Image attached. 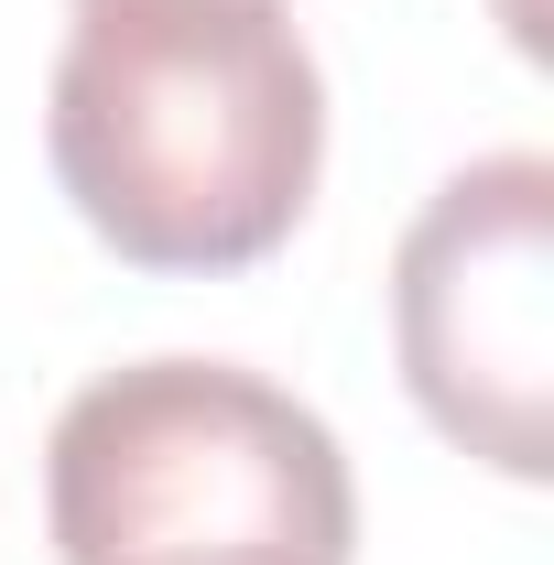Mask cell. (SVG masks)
I'll use <instances>...</instances> for the list:
<instances>
[{
    "label": "cell",
    "mask_w": 554,
    "mask_h": 565,
    "mask_svg": "<svg viewBox=\"0 0 554 565\" xmlns=\"http://www.w3.org/2000/svg\"><path fill=\"white\" fill-rule=\"evenodd\" d=\"M44 152L131 273H251L316 207L327 76L283 0H76Z\"/></svg>",
    "instance_id": "cell-1"
},
{
    "label": "cell",
    "mask_w": 554,
    "mask_h": 565,
    "mask_svg": "<svg viewBox=\"0 0 554 565\" xmlns=\"http://www.w3.org/2000/svg\"><path fill=\"white\" fill-rule=\"evenodd\" d=\"M44 533L66 565H348L359 479L283 381L131 359L44 435Z\"/></svg>",
    "instance_id": "cell-2"
},
{
    "label": "cell",
    "mask_w": 554,
    "mask_h": 565,
    "mask_svg": "<svg viewBox=\"0 0 554 565\" xmlns=\"http://www.w3.org/2000/svg\"><path fill=\"white\" fill-rule=\"evenodd\" d=\"M392 349L424 424L500 479L554 468V163L446 174L392 250Z\"/></svg>",
    "instance_id": "cell-3"
},
{
    "label": "cell",
    "mask_w": 554,
    "mask_h": 565,
    "mask_svg": "<svg viewBox=\"0 0 554 565\" xmlns=\"http://www.w3.org/2000/svg\"><path fill=\"white\" fill-rule=\"evenodd\" d=\"M533 11H544V0H500V22H511V44H522V55L544 44V22H533Z\"/></svg>",
    "instance_id": "cell-4"
}]
</instances>
